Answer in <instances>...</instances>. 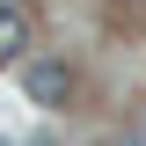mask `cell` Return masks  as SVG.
<instances>
[{
	"label": "cell",
	"mask_w": 146,
	"mask_h": 146,
	"mask_svg": "<svg viewBox=\"0 0 146 146\" xmlns=\"http://www.w3.org/2000/svg\"><path fill=\"white\" fill-rule=\"evenodd\" d=\"M22 95L44 102V110H66L73 102V66L66 58H29V66H22Z\"/></svg>",
	"instance_id": "6da1fadb"
},
{
	"label": "cell",
	"mask_w": 146,
	"mask_h": 146,
	"mask_svg": "<svg viewBox=\"0 0 146 146\" xmlns=\"http://www.w3.org/2000/svg\"><path fill=\"white\" fill-rule=\"evenodd\" d=\"M22 51H29V15L22 7H0V66H15Z\"/></svg>",
	"instance_id": "7a4b0ae2"
},
{
	"label": "cell",
	"mask_w": 146,
	"mask_h": 146,
	"mask_svg": "<svg viewBox=\"0 0 146 146\" xmlns=\"http://www.w3.org/2000/svg\"><path fill=\"white\" fill-rule=\"evenodd\" d=\"M0 7H22V0H0Z\"/></svg>",
	"instance_id": "3957f363"
},
{
	"label": "cell",
	"mask_w": 146,
	"mask_h": 146,
	"mask_svg": "<svg viewBox=\"0 0 146 146\" xmlns=\"http://www.w3.org/2000/svg\"><path fill=\"white\" fill-rule=\"evenodd\" d=\"M36 146H44V139H36Z\"/></svg>",
	"instance_id": "277c9868"
}]
</instances>
